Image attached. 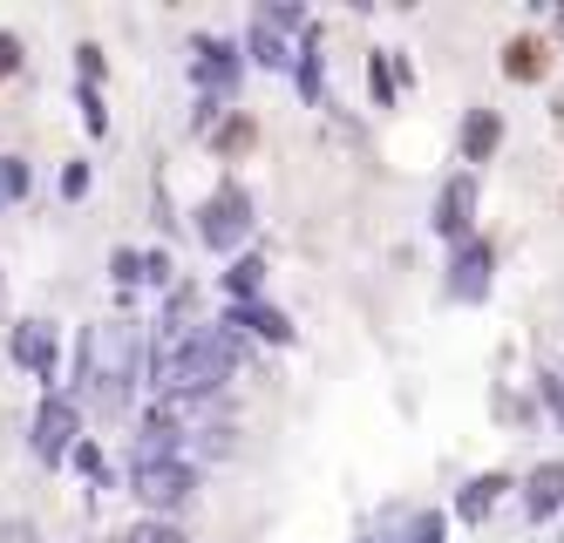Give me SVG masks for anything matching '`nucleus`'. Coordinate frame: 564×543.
<instances>
[{"label": "nucleus", "mask_w": 564, "mask_h": 543, "mask_svg": "<svg viewBox=\"0 0 564 543\" xmlns=\"http://www.w3.org/2000/svg\"><path fill=\"white\" fill-rule=\"evenodd\" d=\"M463 211H469V184H456L449 197H442V231H456V225H463Z\"/></svg>", "instance_id": "obj_7"}, {"label": "nucleus", "mask_w": 564, "mask_h": 543, "mask_svg": "<svg viewBox=\"0 0 564 543\" xmlns=\"http://www.w3.org/2000/svg\"><path fill=\"white\" fill-rule=\"evenodd\" d=\"M490 143H497V122H490V116H476V130H469V150L482 156V150H490Z\"/></svg>", "instance_id": "obj_8"}, {"label": "nucleus", "mask_w": 564, "mask_h": 543, "mask_svg": "<svg viewBox=\"0 0 564 543\" xmlns=\"http://www.w3.org/2000/svg\"><path fill=\"white\" fill-rule=\"evenodd\" d=\"M62 428H68V408H48V414H42V455L62 448Z\"/></svg>", "instance_id": "obj_6"}, {"label": "nucleus", "mask_w": 564, "mask_h": 543, "mask_svg": "<svg viewBox=\"0 0 564 543\" xmlns=\"http://www.w3.org/2000/svg\"><path fill=\"white\" fill-rule=\"evenodd\" d=\"M130 543H177L171 530H143V536H130Z\"/></svg>", "instance_id": "obj_9"}, {"label": "nucleus", "mask_w": 564, "mask_h": 543, "mask_svg": "<svg viewBox=\"0 0 564 543\" xmlns=\"http://www.w3.org/2000/svg\"><path fill=\"white\" fill-rule=\"evenodd\" d=\"M137 489L150 496V503H177V496L191 489V476H184V469H164V463H143V469H137Z\"/></svg>", "instance_id": "obj_2"}, {"label": "nucleus", "mask_w": 564, "mask_h": 543, "mask_svg": "<svg viewBox=\"0 0 564 543\" xmlns=\"http://www.w3.org/2000/svg\"><path fill=\"white\" fill-rule=\"evenodd\" d=\"M557 489H564V469H538V476H531V510H551Z\"/></svg>", "instance_id": "obj_5"}, {"label": "nucleus", "mask_w": 564, "mask_h": 543, "mask_svg": "<svg viewBox=\"0 0 564 543\" xmlns=\"http://www.w3.org/2000/svg\"><path fill=\"white\" fill-rule=\"evenodd\" d=\"M422 543H442V523H435V517L422 523Z\"/></svg>", "instance_id": "obj_10"}, {"label": "nucleus", "mask_w": 564, "mask_h": 543, "mask_svg": "<svg viewBox=\"0 0 564 543\" xmlns=\"http://www.w3.org/2000/svg\"><path fill=\"white\" fill-rule=\"evenodd\" d=\"M238 211H246V197H238V191H218V197L205 204V238L231 245V238H238Z\"/></svg>", "instance_id": "obj_3"}, {"label": "nucleus", "mask_w": 564, "mask_h": 543, "mask_svg": "<svg viewBox=\"0 0 564 543\" xmlns=\"http://www.w3.org/2000/svg\"><path fill=\"white\" fill-rule=\"evenodd\" d=\"M218 373H225V347L218 340H197V347L177 354V388H212Z\"/></svg>", "instance_id": "obj_1"}, {"label": "nucleus", "mask_w": 564, "mask_h": 543, "mask_svg": "<svg viewBox=\"0 0 564 543\" xmlns=\"http://www.w3.org/2000/svg\"><path fill=\"white\" fill-rule=\"evenodd\" d=\"M503 68H510V75H544V48H538V41H510Z\"/></svg>", "instance_id": "obj_4"}]
</instances>
